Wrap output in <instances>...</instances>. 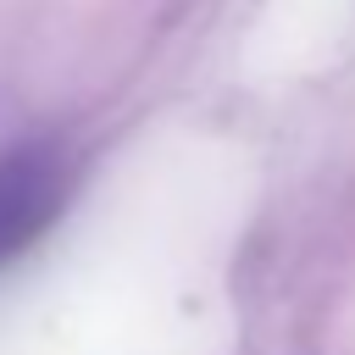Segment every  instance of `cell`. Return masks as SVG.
<instances>
[{
	"label": "cell",
	"instance_id": "1",
	"mask_svg": "<svg viewBox=\"0 0 355 355\" xmlns=\"http://www.w3.org/2000/svg\"><path fill=\"white\" fill-rule=\"evenodd\" d=\"M67 172L50 150H11L0 161V261L28 250L61 211Z\"/></svg>",
	"mask_w": 355,
	"mask_h": 355
}]
</instances>
